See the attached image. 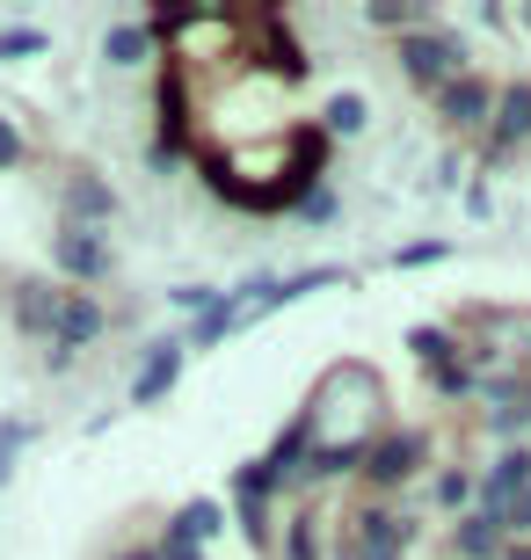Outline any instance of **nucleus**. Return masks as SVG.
<instances>
[{
  "instance_id": "nucleus-1",
  "label": "nucleus",
  "mask_w": 531,
  "mask_h": 560,
  "mask_svg": "<svg viewBox=\"0 0 531 560\" xmlns=\"http://www.w3.org/2000/svg\"><path fill=\"white\" fill-rule=\"evenodd\" d=\"M51 270H59L73 291H95L109 270H117L109 233H95V226H51Z\"/></svg>"
},
{
  "instance_id": "nucleus-2",
  "label": "nucleus",
  "mask_w": 531,
  "mask_h": 560,
  "mask_svg": "<svg viewBox=\"0 0 531 560\" xmlns=\"http://www.w3.org/2000/svg\"><path fill=\"white\" fill-rule=\"evenodd\" d=\"M473 51L466 37H451V30H415V37H401V66H408L423 88H451L459 73H473Z\"/></svg>"
},
{
  "instance_id": "nucleus-3",
  "label": "nucleus",
  "mask_w": 531,
  "mask_h": 560,
  "mask_svg": "<svg viewBox=\"0 0 531 560\" xmlns=\"http://www.w3.org/2000/svg\"><path fill=\"white\" fill-rule=\"evenodd\" d=\"M183 335H153L139 357V378H131V408H161L168 394H175V378H183Z\"/></svg>"
},
{
  "instance_id": "nucleus-4",
  "label": "nucleus",
  "mask_w": 531,
  "mask_h": 560,
  "mask_svg": "<svg viewBox=\"0 0 531 560\" xmlns=\"http://www.w3.org/2000/svg\"><path fill=\"white\" fill-rule=\"evenodd\" d=\"M103 335H109V306H103V299H95V291H59V320H51V342L81 357L88 342H103Z\"/></svg>"
},
{
  "instance_id": "nucleus-5",
  "label": "nucleus",
  "mask_w": 531,
  "mask_h": 560,
  "mask_svg": "<svg viewBox=\"0 0 531 560\" xmlns=\"http://www.w3.org/2000/svg\"><path fill=\"white\" fill-rule=\"evenodd\" d=\"M495 95H503L495 81H481V73H459L451 88H437V117H445V125H481V131H488Z\"/></svg>"
},
{
  "instance_id": "nucleus-6",
  "label": "nucleus",
  "mask_w": 531,
  "mask_h": 560,
  "mask_svg": "<svg viewBox=\"0 0 531 560\" xmlns=\"http://www.w3.org/2000/svg\"><path fill=\"white\" fill-rule=\"evenodd\" d=\"M117 211V189L103 183V175H66V197H59V226H95L103 233V219Z\"/></svg>"
},
{
  "instance_id": "nucleus-7",
  "label": "nucleus",
  "mask_w": 531,
  "mask_h": 560,
  "mask_svg": "<svg viewBox=\"0 0 531 560\" xmlns=\"http://www.w3.org/2000/svg\"><path fill=\"white\" fill-rule=\"evenodd\" d=\"M8 299H15V328L51 342V320H59V284H51V277H15V291H8Z\"/></svg>"
},
{
  "instance_id": "nucleus-8",
  "label": "nucleus",
  "mask_w": 531,
  "mask_h": 560,
  "mask_svg": "<svg viewBox=\"0 0 531 560\" xmlns=\"http://www.w3.org/2000/svg\"><path fill=\"white\" fill-rule=\"evenodd\" d=\"M524 131H531V81H510L503 95H495L488 139H495V153H503V145H524Z\"/></svg>"
},
{
  "instance_id": "nucleus-9",
  "label": "nucleus",
  "mask_w": 531,
  "mask_h": 560,
  "mask_svg": "<svg viewBox=\"0 0 531 560\" xmlns=\"http://www.w3.org/2000/svg\"><path fill=\"white\" fill-rule=\"evenodd\" d=\"M153 59V37H146V22H109L103 30V66H117V73H131V66Z\"/></svg>"
},
{
  "instance_id": "nucleus-10",
  "label": "nucleus",
  "mask_w": 531,
  "mask_h": 560,
  "mask_svg": "<svg viewBox=\"0 0 531 560\" xmlns=\"http://www.w3.org/2000/svg\"><path fill=\"white\" fill-rule=\"evenodd\" d=\"M168 532H183L189 546H205V539H219V532H226V510L211 495H197V502H183V510L168 517Z\"/></svg>"
},
{
  "instance_id": "nucleus-11",
  "label": "nucleus",
  "mask_w": 531,
  "mask_h": 560,
  "mask_svg": "<svg viewBox=\"0 0 531 560\" xmlns=\"http://www.w3.org/2000/svg\"><path fill=\"white\" fill-rule=\"evenodd\" d=\"M44 51H51V30H37V22H15V30H0V66L44 59Z\"/></svg>"
},
{
  "instance_id": "nucleus-12",
  "label": "nucleus",
  "mask_w": 531,
  "mask_h": 560,
  "mask_svg": "<svg viewBox=\"0 0 531 560\" xmlns=\"http://www.w3.org/2000/svg\"><path fill=\"white\" fill-rule=\"evenodd\" d=\"M37 444V422H22V416H8L0 422V488L15 480V466H22V452Z\"/></svg>"
},
{
  "instance_id": "nucleus-13",
  "label": "nucleus",
  "mask_w": 531,
  "mask_h": 560,
  "mask_svg": "<svg viewBox=\"0 0 531 560\" xmlns=\"http://www.w3.org/2000/svg\"><path fill=\"white\" fill-rule=\"evenodd\" d=\"M371 125V109H365V95H327V109H321V131H365Z\"/></svg>"
},
{
  "instance_id": "nucleus-14",
  "label": "nucleus",
  "mask_w": 531,
  "mask_h": 560,
  "mask_svg": "<svg viewBox=\"0 0 531 560\" xmlns=\"http://www.w3.org/2000/svg\"><path fill=\"white\" fill-rule=\"evenodd\" d=\"M30 161V139L15 131V117H0V167H22Z\"/></svg>"
},
{
  "instance_id": "nucleus-15",
  "label": "nucleus",
  "mask_w": 531,
  "mask_h": 560,
  "mask_svg": "<svg viewBox=\"0 0 531 560\" xmlns=\"http://www.w3.org/2000/svg\"><path fill=\"white\" fill-rule=\"evenodd\" d=\"M365 22H379V30H408V22H423V8H371Z\"/></svg>"
}]
</instances>
